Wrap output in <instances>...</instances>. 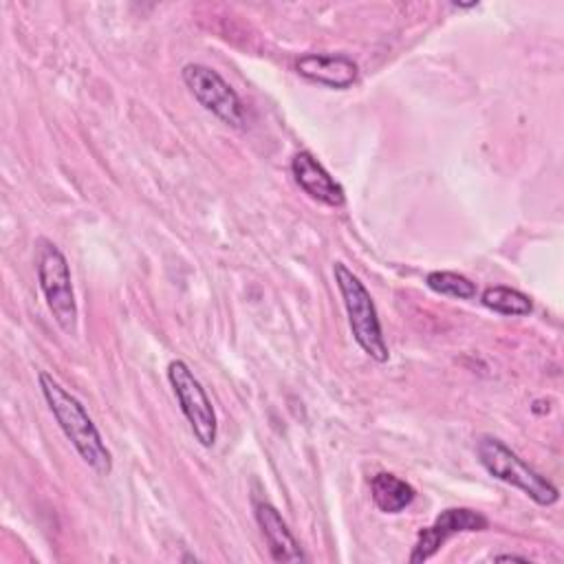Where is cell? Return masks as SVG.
Wrapping results in <instances>:
<instances>
[{
  "mask_svg": "<svg viewBox=\"0 0 564 564\" xmlns=\"http://www.w3.org/2000/svg\"><path fill=\"white\" fill-rule=\"evenodd\" d=\"M40 392L57 421L64 436L70 441L77 456L99 476H108L112 471V454L99 434L95 421L88 416L84 403L68 392L51 372L42 370L37 375Z\"/></svg>",
  "mask_w": 564,
  "mask_h": 564,
  "instance_id": "obj_1",
  "label": "cell"
},
{
  "mask_svg": "<svg viewBox=\"0 0 564 564\" xmlns=\"http://www.w3.org/2000/svg\"><path fill=\"white\" fill-rule=\"evenodd\" d=\"M333 278L341 295L352 339L370 359H375L377 364H386L390 359V350L370 291L341 260L333 262Z\"/></svg>",
  "mask_w": 564,
  "mask_h": 564,
  "instance_id": "obj_2",
  "label": "cell"
},
{
  "mask_svg": "<svg viewBox=\"0 0 564 564\" xmlns=\"http://www.w3.org/2000/svg\"><path fill=\"white\" fill-rule=\"evenodd\" d=\"M476 454L489 476L520 489L535 505L551 507L560 500V489L546 476L524 463L505 441L491 434H482L476 441Z\"/></svg>",
  "mask_w": 564,
  "mask_h": 564,
  "instance_id": "obj_3",
  "label": "cell"
},
{
  "mask_svg": "<svg viewBox=\"0 0 564 564\" xmlns=\"http://www.w3.org/2000/svg\"><path fill=\"white\" fill-rule=\"evenodd\" d=\"M35 273L37 284L44 295V302L55 319V324L66 333H77V300L73 291L70 267L62 249L48 240H40L37 256H35Z\"/></svg>",
  "mask_w": 564,
  "mask_h": 564,
  "instance_id": "obj_4",
  "label": "cell"
},
{
  "mask_svg": "<svg viewBox=\"0 0 564 564\" xmlns=\"http://www.w3.org/2000/svg\"><path fill=\"white\" fill-rule=\"evenodd\" d=\"M165 375L194 438L203 447H212L218 438V419L203 383L183 359H172Z\"/></svg>",
  "mask_w": 564,
  "mask_h": 564,
  "instance_id": "obj_5",
  "label": "cell"
},
{
  "mask_svg": "<svg viewBox=\"0 0 564 564\" xmlns=\"http://www.w3.org/2000/svg\"><path fill=\"white\" fill-rule=\"evenodd\" d=\"M183 84L192 93V97L216 119H220L229 128H245L247 123V108L240 95L234 90L225 77L214 70L212 66L189 62L181 70Z\"/></svg>",
  "mask_w": 564,
  "mask_h": 564,
  "instance_id": "obj_6",
  "label": "cell"
},
{
  "mask_svg": "<svg viewBox=\"0 0 564 564\" xmlns=\"http://www.w3.org/2000/svg\"><path fill=\"white\" fill-rule=\"evenodd\" d=\"M489 529V520L467 507H452V509H443L434 522L425 529L419 531L414 549L410 553V562L419 564V562H427L430 557H434L441 546L458 533H474V531H485Z\"/></svg>",
  "mask_w": 564,
  "mask_h": 564,
  "instance_id": "obj_7",
  "label": "cell"
},
{
  "mask_svg": "<svg viewBox=\"0 0 564 564\" xmlns=\"http://www.w3.org/2000/svg\"><path fill=\"white\" fill-rule=\"evenodd\" d=\"M253 516L267 542L269 555L273 562L282 564H300L306 562V553L302 551L297 538L289 529L286 520L269 500H253Z\"/></svg>",
  "mask_w": 564,
  "mask_h": 564,
  "instance_id": "obj_8",
  "label": "cell"
},
{
  "mask_svg": "<svg viewBox=\"0 0 564 564\" xmlns=\"http://www.w3.org/2000/svg\"><path fill=\"white\" fill-rule=\"evenodd\" d=\"M291 174L300 185V189L308 194L313 200L328 207H341L346 203L344 187L330 176V172L308 150H300L297 154H293Z\"/></svg>",
  "mask_w": 564,
  "mask_h": 564,
  "instance_id": "obj_9",
  "label": "cell"
},
{
  "mask_svg": "<svg viewBox=\"0 0 564 564\" xmlns=\"http://www.w3.org/2000/svg\"><path fill=\"white\" fill-rule=\"evenodd\" d=\"M295 70L313 84L337 90L350 88L359 75L357 62L344 53H306L295 62Z\"/></svg>",
  "mask_w": 564,
  "mask_h": 564,
  "instance_id": "obj_10",
  "label": "cell"
},
{
  "mask_svg": "<svg viewBox=\"0 0 564 564\" xmlns=\"http://www.w3.org/2000/svg\"><path fill=\"white\" fill-rule=\"evenodd\" d=\"M370 498L381 513L394 516L414 502L416 491L408 480L390 471H379L370 480Z\"/></svg>",
  "mask_w": 564,
  "mask_h": 564,
  "instance_id": "obj_11",
  "label": "cell"
},
{
  "mask_svg": "<svg viewBox=\"0 0 564 564\" xmlns=\"http://www.w3.org/2000/svg\"><path fill=\"white\" fill-rule=\"evenodd\" d=\"M480 302L489 311H494L498 315H507V317H524L533 311V302L527 293L511 289V286H502V284L487 286L480 293Z\"/></svg>",
  "mask_w": 564,
  "mask_h": 564,
  "instance_id": "obj_12",
  "label": "cell"
},
{
  "mask_svg": "<svg viewBox=\"0 0 564 564\" xmlns=\"http://www.w3.org/2000/svg\"><path fill=\"white\" fill-rule=\"evenodd\" d=\"M425 284L434 293L456 297V300H474L478 295L476 282H471L469 278L456 271H430L425 275Z\"/></svg>",
  "mask_w": 564,
  "mask_h": 564,
  "instance_id": "obj_13",
  "label": "cell"
},
{
  "mask_svg": "<svg viewBox=\"0 0 564 564\" xmlns=\"http://www.w3.org/2000/svg\"><path fill=\"white\" fill-rule=\"evenodd\" d=\"M494 560H496V562H511V560H516V562H529V557H522V555H516V553H502V555H496Z\"/></svg>",
  "mask_w": 564,
  "mask_h": 564,
  "instance_id": "obj_14",
  "label": "cell"
}]
</instances>
